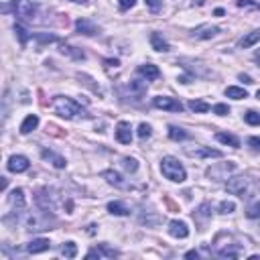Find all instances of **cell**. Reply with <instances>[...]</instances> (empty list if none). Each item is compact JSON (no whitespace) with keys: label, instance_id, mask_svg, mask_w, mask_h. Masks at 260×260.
<instances>
[{"label":"cell","instance_id":"19","mask_svg":"<svg viewBox=\"0 0 260 260\" xmlns=\"http://www.w3.org/2000/svg\"><path fill=\"white\" fill-rule=\"evenodd\" d=\"M102 177H104L110 185H114V187H118V189L128 187V185H126V181L122 179V175H120V173H116V171H112V169H108V171L102 173Z\"/></svg>","mask_w":260,"mask_h":260},{"label":"cell","instance_id":"2","mask_svg":"<svg viewBox=\"0 0 260 260\" xmlns=\"http://www.w3.org/2000/svg\"><path fill=\"white\" fill-rule=\"evenodd\" d=\"M161 173L169 179L173 181V183H183L187 179V173H185V167L181 165L175 156H163L161 161Z\"/></svg>","mask_w":260,"mask_h":260},{"label":"cell","instance_id":"37","mask_svg":"<svg viewBox=\"0 0 260 260\" xmlns=\"http://www.w3.org/2000/svg\"><path fill=\"white\" fill-rule=\"evenodd\" d=\"M122 167L126 169L128 173H134L139 169V161L137 159H128V156H126V159H122Z\"/></svg>","mask_w":260,"mask_h":260},{"label":"cell","instance_id":"43","mask_svg":"<svg viewBox=\"0 0 260 260\" xmlns=\"http://www.w3.org/2000/svg\"><path fill=\"white\" fill-rule=\"evenodd\" d=\"M248 144H250L254 151H260V137H250L248 139Z\"/></svg>","mask_w":260,"mask_h":260},{"label":"cell","instance_id":"46","mask_svg":"<svg viewBox=\"0 0 260 260\" xmlns=\"http://www.w3.org/2000/svg\"><path fill=\"white\" fill-rule=\"evenodd\" d=\"M106 65H108V67H112V65L116 67V65H118V59H106Z\"/></svg>","mask_w":260,"mask_h":260},{"label":"cell","instance_id":"30","mask_svg":"<svg viewBox=\"0 0 260 260\" xmlns=\"http://www.w3.org/2000/svg\"><path fill=\"white\" fill-rule=\"evenodd\" d=\"M189 108L193 110V112H197V114H203V112H209L211 110V106L208 104V102H203V100H191L189 102Z\"/></svg>","mask_w":260,"mask_h":260},{"label":"cell","instance_id":"38","mask_svg":"<svg viewBox=\"0 0 260 260\" xmlns=\"http://www.w3.org/2000/svg\"><path fill=\"white\" fill-rule=\"evenodd\" d=\"M234 209H236V203L234 201H222L220 203V213H234Z\"/></svg>","mask_w":260,"mask_h":260},{"label":"cell","instance_id":"32","mask_svg":"<svg viewBox=\"0 0 260 260\" xmlns=\"http://www.w3.org/2000/svg\"><path fill=\"white\" fill-rule=\"evenodd\" d=\"M209 211H211V206H209V203H201L199 209L193 213V218H195L197 222H203L206 218H209Z\"/></svg>","mask_w":260,"mask_h":260},{"label":"cell","instance_id":"13","mask_svg":"<svg viewBox=\"0 0 260 260\" xmlns=\"http://www.w3.org/2000/svg\"><path fill=\"white\" fill-rule=\"evenodd\" d=\"M116 140L120 144H130L132 142V128L130 122H118L116 124Z\"/></svg>","mask_w":260,"mask_h":260},{"label":"cell","instance_id":"44","mask_svg":"<svg viewBox=\"0 0 260 260\" xmlns=\"http://www.w3.org/2000/svg\"><path fill=\"white\" fill-rule=\"evenodd\" d=\"M240 80L246 82V84H254V82H252V77H250V75H244V73H240Z\"/></svg>","mask_w":260,"mask_h":260},{"label":"cell","instance_id":"42","mask_svg":"<svg viewBox=\"0 0 260 260\" xmlns=\"http://www.w3.org/2000/svg\"><path fill=\"white\" fill-rule=\"evenodd\" d=\"M118 4H120L122 10H128V8H132L134 4H137V0H118Z\"/></svg>","mask_w":260,"mask_h":260},{"label":"cell","instance_id":"3","mask_svg":"<svg viewBox=\"0 0 260 260\" xmlns=\"http://www.w3.org/2000/svg\"><path fill=\"white\" fill-rule=\"evenodd\" d=\"M51 211H43L41 213H33V216L27 218V230L29 232H45V230H51L53 225V218L49 216Z\"/></svg>","mask_w":260,"mask_h":260},{"label":"cell","instance_id":"21","mask_svg":"<svg viewBox=\"0 0 260 260\" xmlns=\"http://www.w3.org/2000/svg\"><path fill=\"white\" fill-rule=\"evenodd\" d=\"M151 45H153V49L155 51H159V53H167L169 49V43H167V39L161 35V33H153L151 35Z\"/></svg>","mask_w":260,"mask_h":260},{"label":"cell","instance_id":"10","mask_svg":"<svg viewBox=\"0 0 260 260\" xmlns=\"http://www.w3.org/2000/svg\"><path fill=\"white\" fill-rule=\"evenodd\" d=\"M10 206H13V216H17L18 218V213L20 211H25V208H27V199H25V191H22L20 187L18 189H15L13 193H10Z\"/></svg>","mask_w":260,"mask_h":260},{"label":"cell","instance_id":"49","mask_svg":"<svg viewBox=\"0 0 260 260\" xmlns=\"http://www.w3.org/2000/svg\"><path fill=\"white\" fill-rule=\"evenodd\" d=\"M256 98H258V100H260V89H258V92H256Z\"/></svg>","mask_w":260,"mask_h":260},{"label":"cell","instance_id":"4","mask_svg":"<svg viewBox=\"0 0 260 260\" xmlns=\"http://www.w3.org/2000/svg\"><path fill=\"white\" fill-rule=\"evenodd\" d=\"M13 13L15 17L22 18V20H33V17L37 15V4L33 0H13Z\"/></svg>","mask_w":260,"mask_h":260},{"label":"cell","instance_id":"29","mask_svg":"<svg viewBox=\"0 0 260 260\" xmlns=\"http://www.w3.org/2000/svg\"><path fill=\"white\" fill-rule=\"evenodd\" d=\"M169 139L179 142V140H185L189 139V134L183 130V128H179V126H169Z\"/></svg>","mask_w":260,"mask_h":260},{"label":"cell","instance_id":"1","mask_svg":"<svg viewBox=\"0 0 260 260\" xmlns=\"http://www.w3.org/2000/svg\"><path fill=\"white\" fill-rule=\"evenodd\" d=\"M53 110L57 112L61 118L73 120V118H89L86 108H82L75 100L67 98V96H55L53 98Z\"/></svg>","mask_w":260,"mask_h":260},{"label":"cell","instance_id":"34","mask_svg":"<svg viewBox=\"0 0 260 260\" xmlns=\"http://www.w3.org/2000/svg\"><path fill=\"white\" fill-rule=\"evenodd\" d=\"M15 33H17V37H18L20 45H27V43H29L31 35H29V31H27L25 27H22V25H15Z\"/></svg>","mask_w":260,"mask_h":260},{"label":"cell","instance_id":"7","mask_svg":"<svg viewBox=\"0 0 260 260\" xmlns=\"http://www.w3.org/2000/svg\"><path fill=\"white\" fill-rule=\"evenodd\" d=\"M153 106L159 110H167V112H183V104L171 96H156L153 100Z\"/></svg>","mask_w":260,"mask_h":260},{"label":"cell","instance_id":"36","mask_svg":"<svg viewBox=\"0 0 260 260\" xmlns=\"http://www.w3.org/2000/svg\"><path fill=\"white\" fill-rule=\"evenodd\" d=\"M246 218H250V220H256V218H260V201H254L252 206L246 209Z\"/></svg>","mask_w":260,"mask_h":260},{"label":"cell","instance_id":"39","mask_svg":"<svg viewBox=\"0 0 260 260\" xmlns=\"http://www.w3.org/2000/svg\"><path fill=\"white\" fill-rule=\"evenodd\" d=\"M211 110H213V114H218V116H225V114H230V108L225 106V104H216Z\"/></svg>","mask_w":260,"mask_h":260},{"label":"cell","instance_id":"41","mask_svg":"<svg viewBox=\"0 0 260 260\" xmlns=\"http://www.w3.org/2000/svg\"><path fill=\"white\" fill-rule=\"evenodd\" d=\"M146 6H149L153 13H159L163 8V0H146Z\"/></svg>","mask_w":260,"mask_h":260},{"label":"cell","instance_id":"22","mask_svg":"<svg viewBox=\"0 0 260 260\" xmlns=\"http://www.w3.org/2000/svg\"><path fill=\"white\" fill-rule=\"evenodd\" d=\"M37 126H39V116L37 114H29L20 124V134H31Z\"/></svg>","mask_w":260,"mask_h":260},{"label":"cell","instance_id":"47","mask_svg":"<svg viewBox=\"0 0 260 260\" xmlns=\"http://www.w3.org/2000/svg\"><path fill=\"white\" fill-rule=\"evenodd\" d=\"M69 2H75V4H86L87 0H69Z\"/></svg>","mask_w":260,"mask_h":260},{"label":"cell","instance_id":"6","mask_svg":"<svg viewBox=\"0 0 260 260\" xmlns=\"http://www.w3.org/2000/svg\"><path fill=\"white\" fill-rule=\"evenodd\" d=\"M236 171V163L228 161V163H218V165H211L206 175L211 179V181H224V179H228V175Z\"/></svg>","mask_w":260,"mask_h":260},{"label":"cell","instance_id":"5","mask_svg":"<svg viewBox=\"0 0 260 260\" xmlns=\"http://www.w3.org/2000/svg\"><path fill=\"white\" fill-rule=\"evenodd\" d=\"M225 189H228V193L232 195H238V197H246L248 191H250V179L248 177H230L228 183H225Z\"/></svg>","mask_w":260,"mask_h":260},{"label":"cell","instance_id":"45","mask_svg":"<svg viewBox=\"0 0 260 260\" xmlns=\"http://www.w3.org/2000/svg\"><path fill=\"white\" fill-rule=\"evenodd\" d=\"M199 256V252L197 250H189L187 254H185V258H197Z\"/></svg>","mask_w":260,"mask_h":260},{"label":"cell","instance_id":"23","mask_svg":"<svg viewBox=\"0 0 260 260\" xmlns=\"http://www.w3.org/2000/svg\"><path fill=\"white\" fill-rule=\"evenodd\" d=\"M258 41H260V31H252V33H248V35H244L238 41V47L240 49H248V47H252V45H256Z\"/></svg>","mask_w":260,"mask_h":260},{"label":"cell","instance_id":"8","mask_svg":"<svg viewBox=\"0 0 260 260\" xmlns=\"http://www.w3.org/2000/svg\"><path fill=\"white\" fill-rule=\"evenodd\" d=\"M37 206L43 209V211H55V208H57V203H55V195H53V191L47 189V187H43L37 191Z\"/></svg>","mask_w":260,"mask_h":260},{"label":"cell","instance_id":"26","mask_svg":"<svg viewBox=\"0 0 260 260\" xmlns=\"http://www.w3.org/2000/svg\"><path fill=\"white\" fill-rule=\"evenodd\" d=\"M128 92L137 96V100H140L144 96V92H146V84L140 82V80H132L130 86H128Z\"/></svg>","mask_w":260,"mask_h":260},{"label":"cell","instance_id":"14","mask_svg":"<svg viewBox=\"0 0 260 260\" xmlns=\"http://www.w3.org/2000/svg\"><path fill=\"white\" fill-rule=\"evenodd\" d=\"M51 248V242L47 238H35V240H31L27 246H25V250L29 254H41L45 250H49Z\"/></svg>","mask_w":260,"mask_h":260},{"label":"cell","instance_id":"17","mask_svg":"<svg viewBox=\"0 0 260 260\" xmlns=\"http://www.w3.org/2000/svg\"><path fill=\"white\" fill-rule=\"evenodd\" d=\"M220 33V27L216 25H201L193 31V37L195 39H211V37H216Z\"/></svg>","mask_w":260,"mask_h":260},{"label":"cell","instance_id":"27","mask_svg":"<svg viewBox=\"0 0 260 260\" xmlns=\"http://www.w3.org/2000/svg\"><path fill=\"white\" fill-rule=\"evenodd\" d=\"M225 96L232 98V100H246V98H248V92H246L244 87L230 86V87H225Z\"/></svg>","mask_w":260,"mask_h":260},{"label":"cell","instance_id":"20","mask_svg":"<svg viewBox=\"0 0 260 260\" xmlns=\"http://www.w3.org/2000/svg\"><path fill=\"white\" fill-rule=\"evenodd\" d=\"M41 156H43L45 161H49V163H51L55 169H65V165H67V161L63 159L61 155H55L53 151H47V149H45V151L41 153Z\"/></svg>","mask_w":260,"mask_h":260},{"label":"cell","instance_id":"28","mask_svg":"<svg viewBox=\"0 0 260 260\" xmlns=\"http://www.w3.org/2000/svg\"><path fill=\"white\" fill-rule=\"evenodd\" d=\"M242 254V246H225L224 250L218 252L220 258H238Z\"/></svg>","mask_w":260,"mask_h":260},{"label":"cell","instance_id":"35","mask_svg":"<svg viewBox=\"0 0 260 260\" xmlns=\"http://www.w3.org/2000/svg\"><path fill=\"white\" fill-rule=\"evenodd\" d=\"M244 120L248 122V124H250V126H260V114H258V112H246V114H244Z\"/></svg>","mask_w":260,"mask_h":260},{"label":"cell","instance_id":"48","mask_svg":"<svg viewBox=\"0 0 260 260\" xmlns=\"http://www.w3.org/2000/svg\"><path fill=\"white\" fill-rule=\"evenodd\" d=\"M254 59L260 63V49H256V53H254Z\"/></svg>","mask_w":260,"mask_h":260},{"label":"cell","instance_id":"11","mask_svg":"<svg viewBox=\"0 0 260 260\" xmlns=\"http://www.w3.org/2000/svg\"><path fill=\"white\" fill-rule=\"evenodd\" d=\"M8 171L10 173H25V171H29V167H31V163H29V159L27 156H22V155H13L8 159Z\"/></svg>","mask_w":260,"mask_h":260},{"label":"cell","instance_id":"18","mask_svg":"<svg viewBox=\"0 0 260 260\" xmlns=\"http://www.w3.org/2000/svg\"><path fill=\"white\" fill-rule=\"evenodd\" d=\"M139 73H140L142 77H146V82H155V80H159V77H161L159 67H156V65H151V63L140 65V67H139Z\"/></svg>","mask_w":260,"mask_h":260},{"label":"cell","instance_id":"25","mask_svg":"<svg viewBox=\"0 0 260 260\" xmlns=\"http://www.w3.org/2000/svg\"><path fill=\"white\" fill-rule=\"evenodd\" d=\"M216 139H218V142H222V144H230L232 149H240V140L234 137V134H228V132H218L216 134Z\"/></svg>","mask_w":260,"mask_h":260},{"label":"cell","instance_id":"12","mask_svg":"<svg viewBox=\"0 0 260 260\" xmlns=\"http://www.w3.org/2000/svg\"><path fill=\"white\" fill-rule=\"evenodd\" d=\"M120 252L118 250H114V248H110L108 244H98L96 248H92L87 254H86V258H116Z\"/></svg>","mask_w":260,"mask_h":260},{"label":"cell","instance_id":"24","mask_svg":"<svg viewBox=\"0 0 260 260\" xmlns=\"http://www.w3.org/2000/svg\"><path fill=\"white\" fill-rule=\"evenodd\" d=\"M108 211L112 213V216H128L130 209L126 208V203L122 201H110L108 203Z\"/></svg>","mask_w":260,"mask_h":260},{"label":"cell","instance_id":"40","mask_svg":"<svg viewBox=\"0 0 260 260\" xmlns=\"http://www.w3.org/2000/svg\"><path fill=\"white\" fill-rule=\"evenodd\" d=\"M151 126H149V124H140V126H139V137L144 140V139H149L151 137Z\"/></svg>","mask_w":260,"mask_h":260},{"label":"cell","instance_id":"9","mask_svg":"<svg viewBox=\"0 0 260 260\" xmlns=\"http://www.w3.org/2000/svg\"><path fill=\"white\" fill-rule=\"evenodd\" d=\"M185 153L189 156H195V159H220L224 156L222 151H216V149H209V146H195V149H185Z\"/></svg>","mask_w":260,"mask_h":260},{"label":"cell","instance_id":"16","mask_svg":"<svg viewBox=\"0 0 260 260\" xmlns=\"http://www.w3.org/2000/svg\"><path fill=\"white\" fill-rule=\"evenodd\" d=\"M75 29L82 33V35H87V37H94L100 33V27H96L94 22H89L87 18H77L75 20Z\"/></svg>","mask_w":260,"mask_h":260},{"label":"cell","instance_id":"33","mask_svg":"<svg viewBox=\"0 0 260 260\" xmlns=\"http://www.w3.org/2000/svg\"><path fill=\"white\" fill-rule=\"evenodd\" d=\"M61 254H63L65 258H75V256H77V246H75V242H65V244L61 246Z\"/></svg>","mask_w":260,"mask_h":260},{"label":"cell","instance_id":"15","mask_svg":"<svg viewBox=\"0 0 260 260\" xmlns=\"http://www.w3.org/2000/svg\"><path fill=\"white\" fill-rule=\"evenodd\" d=\"M169 234L173 236V238H187L189 236V228H187V224L185 222H181V220H173L171 224H169Z\"/></svg>","mask_w":260,"mask_h":260},{"label":"cell","instance_id":"31","mask_svg":"<svg viewBox=\"0 0 260 260\" xmlns=\"http://www.w3.org/2000/svg\"><path fill=\"white\" fill-rule=\"evenodd\" d=\"M61 53L71 55L73 59H86V53H84V51H80L77 47H71V45H61Z\"/></svg>","mask_w":260,"mask_h":260}]
</instances>
